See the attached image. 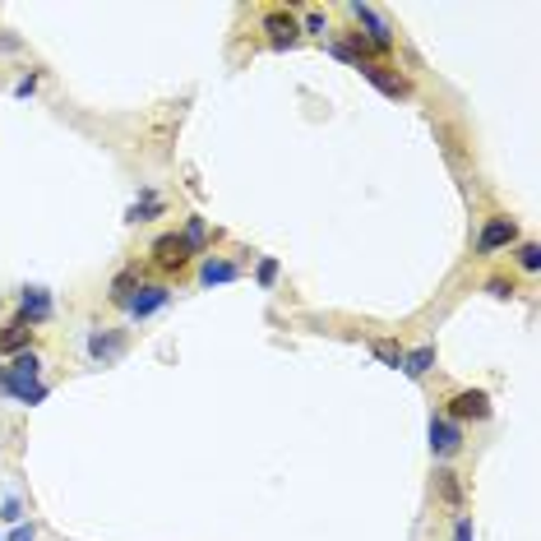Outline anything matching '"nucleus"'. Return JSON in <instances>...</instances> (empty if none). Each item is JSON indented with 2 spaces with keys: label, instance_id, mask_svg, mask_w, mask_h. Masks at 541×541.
Instances as JSON below:
<instances>
[{
  "label": "nucleus",
  "instance_id": "f257e3e1",
  "mask_svg": "<svg viewBox=\"0 0 541 541\" xmlns=\"http://www.w3.org/2000/svg\"><path fill=\"white\" fill-rule=\"evenodd\" d=\"M37 352H19L15 366H0V389L19 402H42L47 398V384H37Z\"/></svg>",
  "mask_w": 541,
  "mask_h": 541
},
{
  "label": "nucleus",
  "instance_id": "f03ea898",
  "mask_svg": "<svg viewBox=\"0 0 541 541\" xmlns=\"http://www.w3.org/2000/svg\"><path fill=\"white\" fill-rule=\"evenodd\" d=\"M352 19L366 28V47H375V51H393V28H389V19L375 10V5H361V0H357V5H352Z\"/></svg>",
  "mask_w": 541,
  "mask_h": 541
},
{
  "label": "nucleus",
  "instance_id": "7ed1b4c3",
  "mask_svg": "<svg viewBox=\"0 0 541 541\" xmlns=\"http://www.w3.org/2000/svg\"><path fill=\"white\" fill-rule=\"evenodd\" d=\"M514 241H518V227H514L509 218H491V223L482 227V236H477V250H482V255H491V250L514 245Z\"/></svg>",
  "mask_w": 541,
  "mask_h": 541
},
{
  "label": "nucleus",
  "instance_id": "20e7f679",
  "mask_svg": "<svg viewBox=\"0 0 541 541\" xmlns=\"http://www.w3.org/2000/svg\"><path fill=\"white\" fill-rule=\"evenodd\" d=\"M458 444H463V431L453 421H444V417H431V453L449 458V453H458Z\"/></svg>",
  "mask_w": 541,
  "mask_h": 541
},
{
  "label": "nucleus",
  "instance_id": "39448f33",
  "mask_svg": "<svg viewBox=\"0 0 541 541\" xmlns=\"http://www.w3.org/2000/svg\"><path fill=\"white\" fill-rule=\"evenodd\" d=\"M264 33H268V42H274V47H292V42L301 37L297 19L283 15V10H268V15H264Z\"/></svg>",
  "mask_w": 541,
  "mask_h": 541
},
{
  "label": "nucleus",
  "instance_id": "423d86ee",
  "mask_svg": "<svg viewBox=\"0 0 541 541\" xmlns=\"http://www.w3.org/2000/svg\"><path fill=\"white\" fill-rule=\"evenodd\" d=\"M167 297H172L167 287H140V292L130 297V306H125V310H130L134 319H149L153 310H162V306H167Z\"/></svg>",
  "mask_w": 541,
  "mask_h": 541
},
{
  "label": "nucleus",
  "instance_id": "0eeeda50",
  "mask_svg": "<svg viewBox=\"0 0 541 541\" xmlns=\"http://www.w3.org/2000/svg\"><path fill=\"white\" fill-rule=\"evenodd\" d=\"M449 412H453V417H477V421H482V417H491V402H486L482 389H463V393L449 402Z\"/></svg>",
  "mask_w": 541,
  "mask_h": 541
},
{
  "label": "nucleus",
  "instance_id": "6e6552de",
  "mask_svg": "<svg viewBox=\"0 0 541 541\" xmlns=\"http://www.w3.org/2000/svg\"><path fill=\"white\" fill-rule=\"evenodd\" d=\"M28 338H33V324H24V319H10L5 328H0V352H5V357H19V352H28Z\"/></svg>",
  "mask_w": 541,
  "mask_h": 541
},
{
  "label": "nucleus",
  "instance_id": "1a4fd4ad",
  "mask_svg": "<svg viewBox=\"0 0 541 541\" xmlns=\"http://www.w3.org/2000/svg\"><path fill=\"white\" fill-rule=\"evenodd\" d=\"M47 315H51V297H47L42 287H28L24 301H19V319H24V324H42Z\"/></svg>",
  "mask_w": 541,
  "mask_h": 541
},
{
  "label": "nucleus",
  "instance_id": "9d476101",
  "mask_svg": "<svg viewBox=\"0 0 541 541\" xmlns=\"http://www.w3.org/2000/svg\"><path fill=\"white\" fill-rule=\"evenodd\" d=\"M361 75H366L380 93H389V98H408V84H402L398 75H389V65H361Z\"/></svg>",
  "mask_w": 541,
  "mask_h": 541
},
{
  "label": "nucleus",
  "instance_id": "9b49d317",
  "mask_svg": "<svg viewBox=\"0 0 541 541\" xmlns=\"http://www.w3.org/2000/svg\"><path fill=\"white\" fill-rule=\"evenodd\" d=\"M153 255H158L162 268H181V264L190 259V250H185L181 236H158V241H153Z\"/></svg>",
  "mask_w": 541,
  "mask_h": 541
},
{
  "label": "nucleus",
  "instance_id": "f8f14e48",
  "mask_svg": "<svg viewBox=\"0 0 541 541\" xmlns=\"http://www.w3.org/2000/svg\"><path fill=\"white\" fill-rule=\"evenodd\" d=\"M435 366V348H417V352H402V375H412V380H421L426 370Z\"/></svg>",
  "mask_w": 541,
  "mask_h": 541
},
{
  "label": "nucleus",
  "instance_id": "ddd939ff",
  "mask_svg": "<svg viewBox=\"0 0 541 541\" xmlns=\"http://www.w3.org/2000/svg\"><path fill=\"white\" fill-rule=\"evenodd\" d=\"M232 278H236V264H227V259H204V268H199V283H204V287L232 283Z\"/></svg>",
  "mask_w": 541,
  "mask_h": 541
},
{
  "label": "nucleus",
  "instance_id": "4468645a",
  "mask_svg": "<svg viewBox=\"0 0 541 541\" xmlns=\"http://www.w3.org/2000/svg\"><path fill=\"white\" fill-rule=\"evenodd\" d=\"M88 348H93V357H98V361H116V357L125 352V338H120V333H98Z\"/></svg>",
  "mask_w": 541,
  "mask_h": 541
},
{
  "label": "nucleus",
  "instance_id": "2eb2a0df",
  "mask_svg": "<svg viewBox=\"0 0 541 541\" xmlns=\"http://www.w3.org/2000/svg\"><path fill=\"white\" fill-rule=\"evenodd\" d=\"M181 241H185V250H190V255H194V250H204V241H209L204 218H190V223H185V232H181Z\"/></svg>",
  "mask_w": 541,
  "mask_h": 541
},
{
  "label": "nucleus",
  "instance_id": "dca6fc26",
  "mask_svg": "<svg viewBox=\"0 0 541 541\" xmlns=\"http://www.w3.org/2000/svg\"><path fill=\"white\" fill-rule=\"evenodd\" d=\"M153 213H162V204H158V199L149 194L144 204H134V209H130V223H144V218H153Z\"/></svg>",
  "mask_w": 541,
  "mask_h": 541
},
{
  "label": "nucleus",
  "instance_id": "f3484780",
  "mask_svg": "<svg viewBox=\"0 0 541 541\" xmlns=\"http://www.w3.org/2000/svg\"><path fill=\"white\" fill-rule=\"evenodd\" d=\"M518 264L527 268V274H536V268H541V245H523L518 250Z\"/></svg>",
  "mask_w": 541,
  "mask_h": 541
},
{
  "label": "nucleus",
  "instance_id": "a211bd4d",
  "mask_svg": "<svg viewBox=\"0 0 541 541\" xmlns=\"http://www.w3.org/2000/svg\"><path fill=\"white\" fill-rule=\"evenodd\" d=\"M435 482H440L444 500H449V505H458V482H453V472H435Z\"/></svg>",
  "mask_w": 541,
  "mask_h": 541
},
{
  "label": "nucleus",
  "instance_id": "6ab92c4d",
  "mask_svg": "<svg viewBox=\"0 0 541 541\" xmlns=\"http://www.w3.org/2000/svg\"><path fill=\"white\" fill-rule=\"evenodd\" d=\"M274 278H278V259H264L259 264V287H274Z\"/></svg>",
  "mask_w": 541,
  "mask_h": 541
},
{
  "label": "nucleus",
  "instance_id": "aec40b11",
  "mask_svg": "<svg viewBox=\"0 0 541 541\" xmlns=\"http://www.w3.org/2000/svg\"><path fill=\"white\" fill-rule=\"evenodd\" d=\"M375 357H380V361H389V366H402V352H398L393 343H375Z\"/></svg>",
  "mask_w": 541,
  "mask_h": 541
},
{
  "label": "nucleus",
  "instance_id": "412c9836",
  "mask_svg": "<svg viewBox=\"0 0 541 541\" xmlns=\"http://www.w3.org/2000/svg\"><path fill=\"white\" fill-rule=\"evenodd\" d=\"M306 33H315V37H324V33H328V24H324V15H306Z\"/></svg>",
  "mask_w": 541,
  "mask_h": 541
},
{
  "label": "nucleus",
  "instance_id": "4be33fe9",
  "mask_svg": "<svg viewBox=\"0 0 541 541\" xmlns=\"http://www.w3.org/2000/svg\"><path fill=\"white\" fill-rule=\"evenodd\" d=\"M453 541H472V518H458V527H453Z\"/></svg>",
  "mask_w": 541,
  "mask_h": 541
},
{
  "label": "nucleus",
  "instance_id": "5701e85b",
  "mask_svg": "<svg viewBox=\"0 0 541 541\" xmlns=\"http://www.w3.org/2000/svg\"><path fill=\"white\" fill-rule=\"evenodd\" d=\"M10 541H33V527H15V532H10Z\"/></svg>",
  "mask_w": 541,
  "mask_h": 541
},
{
  "label": "nucleus",
  "instance_id": "b1692460",
  "mask_svg": "<svg viewBox=\"0 0 541 541\" xmlns=\"http://www.w3.org/2000/svg\"><path fill=\"white\" fill-rule=\"evenodd\" d=\"M15 47H19L15 37H0V51H15Z\"/></svg>",
  "mask_w": 541,
  "mask_h": 541
}]
</instances>
